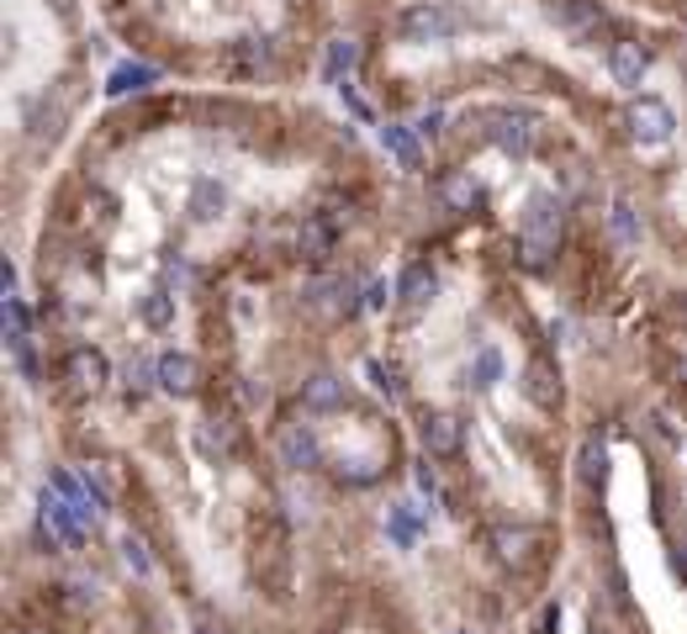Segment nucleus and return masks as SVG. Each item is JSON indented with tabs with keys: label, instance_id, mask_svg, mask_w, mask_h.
<instances>
[{
	"label": "nucleus",
	"instance_id": "f257e3e1",
	"mask_svg": "<svg viewBox=\"0 0 687 634\" xmlns=\"http://www.w3.org/2000/svg\"><path fill=\"white\" fill-rule=\"evenodd\" d=\"M561 249V196L550 191H534L524 201V217H519V259L529 270H545Z\"/></svg>",
	"mask_w": 687,
	"mask_h": 634
},
{
	"label": "nucleus",
	"instance_id": "f03ea898",
	"mask_svg": "<svg viewBox=\"0 0 687 634\" xmlns=\"http://www.w3.org/2000/svg\"><path fill=\"white\" fill-rule=\"evenodd\" d=\"M397 33H403V42H445L460 33V11H449L440 0H418L397 16Z\"/></svg>",
	"mask_w": 687,
	"mask_h": 634
},
{
	"label": "nucleus",
	"instance_id": "7ed1b4c3",
	"mask_svg": "<svg viewBox=\"0 0 687 634\" xmlns=\"http://www.w3.org/2000/svg\"><path fill=\"white\" fill-rule=\"evenodd\" d=\"M486 122H492L486 138H492L508 158L534 154V143H539V117H534V112H508V106H502V112H486Z\"/></svg>",
	"mask_w": 687,
	"mask_h": 634
},
{
	"label": "nucleus",
	"instance_id": "20e7f679",
	"mask_svg": "<svg viewBox=\"0 0 687 634\" xmlns=\"http://www.w3.org/2000/svg\"><path fill=\"white\" fill-rule=\"evenodd\" d=\"M672 132H677V117H672V106L661 96H635L629 101V138L635 143L661 149V143H672Z\"/></svg>",
	"mask_w": 687,
	"mask_h": 634
},
{
	"label": "nucleus",
	"instance_id": "39448f33",
	"mask_svg": "<svg viewBox=\"0 0 687 634\" xmlns=\"http://www.w3.org/2000/svg\"><path fill=\"white\" fill-rule=\"evenodd\" d=\"M418 439H423V455H429V460H449V455H460L466 429H460V418H455V413L429 407V413L418 418Z\"/></svg>",
	"mask_w": 687,
	"mask_h": 634
},
{
	"label": "nucleus",
	"instance_id": "423d86ee",
	"mask_svg": "<svg viewBox=\"0 0 687 634\" xmlns=\"http://www.w3.org/2000/svg\"><path fill=\"white\" fill-rule=\"evenodd\" d=\"M545 11H550V22L561 33H571V38H593L603 27V5L598 0H550Z\"/></svg>",
	"mask_w": 687,
	"mask_h": 634
},
{
	"label": "nucleus",
	"instance_id": "0eeeda50",
	"mask_svg": "<svg viewBox=\"0 0 687 634\" xmlns=\"http://www.w3.org/2000/svg\"><path fill=\"white\" fill-rule=\"evenodd\" d=\"M64 376H69V386H75V392L96 396L106 381H112V365H106V355H101V350L80 344V350H69V359H64Z\"/></svg>",
	"mask_w": 687,
	"mask_h": 634
},
{
	"label": "nucleus",
	"instance_id": "6e6552de",
	"mask_svg": "<svg viewBox=\"0 0 687 634\" xmlns=\"http://www.w3.org/2000/svg\"><path fill=\"white\" fill-rule=\"evenodd\" d=\"M646 69H650L646 42L619 38L613 48H608V75H613V85H624V90H640V79H646Z\"/></svg>",
	"mask_w": 687,
	"mask_h": 634
},
{
	"label": "nucleus",
	"instance_id": "1a4fd4ad",
	"mask_svg": "<svg viewBox=\"0 0 687 634\" xmlns=\"http://www.w3.org/2000/svg\"><path fill=\"white\" fill-rule=\"evenodd\" d=\"M281 466H291V471L323 466V444L313 434V423H285L281 429Z\"/></svg>",
	"mask_w": 687,
	"mask_h": 634
},
{
	"label": "nucleus",
	"instance_id": "9d476101",
	"mask_svg": "<svg viewBox=\"0 0 687 634\" xmlns=\"http://www.w3.org/2000/svg\"><path fill=\"white\" fill-rule=\"evenodd\" d=\"M333 249H339V223H333V217H323V212H318V217H307V223L296 228V254H302V259L323 265Z\"/></svg>",
	"mask_w": 687,
	"mask_h": 634
},
{
	"label": "nucleus",
	"instance_id": "9b49d317",
	"mask_svg": "<svg viewBox=\"0 0 687 634\" xmlns=\"http://www.w3.org/2000/svg\"><path fill=\"white\" fill-rule=\"evenodd\" d=\"M196 381H202V365H196L191 355H180V350L160 355V392L191 396V392H196Z\"/></svg>",
	"mask_w": 687,
	"mask_h": 634
},
{
	"label": "nucleus",
	"instance_id": "f8f14e48",
	"mask_svg": "<svg viewBox=\"0 0 687 634\" xmlns=\"http://www.w3.org/2000/svg\"><path fill=\"white\" fill-rule=\"evenodd\" d=\"M539 545V534L524 529V523H502V529H492V550L502 566H529V555Z\"/></svg>",
	"mask_w": 687,
	"mask_h": 634
},
{
	"label": "nucleus",
	"instance_id": "ddd939ff",
	"mask_svg": "<svg viewBox=\"0 0 687 634\" xmlns=\"http://www.w3.org/2000/svg\"><path fill=\"white\" fill-rule=\"evenodd\" d=\"M191 223H217L222 212H228V186L222 180H212V175H196L191 180Z\"/></svg>",
	"mask_w": 687,
	"mask_h": 634
},
{
	"label": "nucleus",
	"instance_id": "4468645a",
	"mask_svg": "<svg viewBox=\"0 0 687 634\" xmlns=\"http://www.w3.org/2000/svg\"><path fill=\"white\" fill-rule=\"evenodd\" d=\"M434 291H440V276L429 265H407L403 280H397V302H403L407 313H423L434 302Z\"/></svg>",
	"mask_w": 687,
	"mask_h": 634
},
{
	"label": "nucleus",
	"instance_id": "2eb2a0df",
	"mask_svg": "<svg viewBox=\"0 0 687 634\" xmlns=\"http://www.w3.org/2000/svg\"><path fill=\"white\" fill-rule=\"evenodd\" d=\"M381 149L397 158L403 169H418V164H423V149H418V127H407V122H386V127H381Z\"/></svg>",
	"mask_w": 687,
	"mask_h": 634
},
{
	"label": "nucleus",
	"instance_id": "dca6fc26",
	"mask_svg": "<svg viewBox=\"0 0 687 634\" xmlns=\"http://www.w3.org/2000/svg\"><path fill=\"white\" fill-rule=\"evenodd\" d=\"M440 201H445V212H476L482 206V186H476V175L471 169H455L440 180Z\"/></svg>",
	"mask_w": 687,
	"mask_h": 634
},
{
	"label": "nucleus",
	"instance_id": "f3484780",
	"mask_svg": "<svg viewBox=\"0 0 687 634\" xmlns=\"http://www.w3.org/2000/svg\"><path fill=\"white\" fill-rule=\"evenodd\" d=\"M339 402H344V381H339L333 370H318V376L302 381V407H307V413H333Z\"/></svg>",
	"mask_w": 687,
	"mask_h": 634
},
{
	"label": "nucleus",
	"instance_id": "a211bd4d",
	"mask_svg": "<svg viewBox=\"0 0 687 634\" xmlns=\"http://www.w3.org/2000/svg\"><path fill=\"white\" fill-rule=\"evenodd\" d=\"M524 396L534 402V407H556V402H561V376L550 370V359H529Z\"/></svg>",
	"mask_w": 687,
	"mask_h": 634
},
{
	"label": "nucleus",
	"instance_id": "6ab92c4d",
	"mask_svg": "<svg viewBox=\"0 0 687 634\" xmlns=\"http://www.w3.org/2000/svg\"><path fill=\"white\" fill-rule=\"evenodd\" d=\"M608 233L619 238L624 249H635V243H640V212H635V201H629V196H619L613 206H608Z\"/></svg>",
	"mask_w": 687,
	"mask_h": 634
},
{
	"label": "nucleus",
	"instance_id": "aec40b11",
	"mask_svg": "<svg viewBox=\"0 0 687 634\" xmlns=\"http://www.w3.org/2000/svg\"><path fill=\"white\" fill-rule=\"evenodd\" d=\"M138 317H143V328H154V333L175 328V296H169V291H149V296H138Z\"/></svg>",
	"mask_w": 687,
	"mask_h": 634
},
{
	"label": "nucleus",
	"instance_id": "412c9836",
	"mask_svg": "<svg viewBox=\"0 0 687 634\" xmlns=\"http://www.w3.org/2000/svg\"><path fill=\"white\" fill-rule=\"evenodd\" d=\"M154 79H160V69H149V64H117L112 79H106V90L112 96H127V90H149Z\"/></svg>",
	"mask_w": 687,
	"mask_h": 634
},
{
	"label": "nucleus",
	"instance_id": "4be33fe9",
	"mask_svg": "<svg viewBox=\"0 0 687 634\" xmlns=\"http://www.w3.org/2000/svg\"><path fill=\"white\" fill-rule=\"evenodd\" d=\"M497 381H502V355H497L492 344H482L476 359H471V386H476V392H492Z\"/></svg>",
	"mask_w": 687,
	"mask_h": 634
},
{
	"label": "nucleus",
	"instance_id": "5701e85b",
	"mask_svg": "<svg viewBox=\"0 0 687 634\" xmlns=\"http://www.w3.org/2000/svg\"><path fill=\"white\" fill-rule=\"evenodd\" d=\"M355 53H360V48H355L349 38L328 42V79H333V85H344V75L355 69Z\"/></svg>",
	"mask_w": 687,
	"mask_h": 634
},
{
	"label": "nucleus",
	"instance_id": "b1692460",
	"mask_svg": "<svg viewBox=\"0 0 687 634\" xmlns=\"http://www.w3.org/2000/svg\"><path fill=\"white\" fill-rule=\"evenodd\" d=\"M603 466H608L603 444H598V439H587V444H582V460H576V476H582L587 486H598V481H603Z\"/></svg>",
	"mask_w": 687,
	"mask_h": 634
},
{
	"label": "nucleus",
	"instance_id": "393cba45",
	"mask_svg": "<svg viewBox=\"0 0 687 634\" xmlns=\"http://www.w3.org/2000/svg\"><path fill=\"white\" fill-rule=\"evenodd\" d=\"M149 386H160V359H132L127 365V396H143Z\"/></svg>",
	"mask_w": 687,
	"mask_h": 634
},
{
	"label": "nucleus",
	"instance_id": "a878e982",
	"mask_svg": "<svg viewBox=\"0 0 687 634\" xmlns=\"http://www.w3.org/2000/svg\"><path fill=\"white\" fill-rule=\"evenodd\" d=\"M333 476H339V481H349V486H370V481H376V460H360V455H349V460H339V466H333Z\"/></svg>",
	"mask_w": 687,
	"mask_h": 634
},
{
	"label": "nucleus",
	"instance_id": "bb28decb",
	"mask_svg": "<svg viewBox=\"0 0 687 634\" xmlns=\"http://www.w3.org/2000/svg\"><path fill=\"white\" fill-rule=\"evenodd\" d=\"M365 376H370V386L386 396V402H397V396H403V381H397V370H392V365L370 359V365H365Z\"/></svg>",
	"mask_w": 687,
	"mask_h": 634
},
{
	"label": "nucleus",
	"instance_id": "cd10ccee",
	"mask_svg": "<svg viewBox=\"0 0 687 634\" xmlns=\"http://www.w3.org/2000/svg\"><path fill=\"white\" fill-rule=\"evenodd\" d=\"M418 508H392V513H386V523H392V540H397V545H412V534H418Z\"/></svg>",
	"mask_w": 687,
	"mask_h": 634
},
{
	"label": "nucleus",
	"instance_id": "c85d7f7f",
	"mask_svg": "<svg viewBox=\"0 0 687 634\" xmlns=\"http://www.w3.org/2000/svg\"><path fill=\"white\" fill-rule=\"evenodd\" d=\"M122 560H127V571H138V576H154V560H149V550H143V540H122Z\"/></svg>",
	"mask_w": 687,
	"mask_h": 634
},
{
	"label": "nucleus",
	"instance_id": "c756f323",
	"mask_svg": "<svg viewBox=\"0 0 687 634\" xmlns=\"http://www.w3.org/2000/svg\"><path fill=\"white\" fill-rule=\"evenodd\" d=\"M392 296H397V286H386V280H370V286H365V313H381Z\"/></svg>",
	"mask_w": 687,
	"mask_h": 634
},
{
	"label": "nucleus",
	"instance_id": "7c9ffc66",
	"mask_svg": "<svg viewBox=\"0 0 687 634\" xmlns=\"http://www.w3.org/2000/svg\"><path fill=\"white\" fill-rule=\"evenodd\" d=\"M412 127H418V132H423V138H440V132H445V112H440V106H434V112H423V117L412 122Z\"/></svg>",
	"mask_w": 687,
	"mask_h": 634
},
{
	"label": "nucleus",
	"instance_id": "2f4dec72",
	"mask_svg": "<svg viewBox=\"0 0 687 634\" xmlns=\"http://www.w3.org/2000/svg\"><path fill=\"white\" fill-rule=\"evenodd\" d=\"M412 476H418V492H423V497H440V476H434V466H429V460H423Z\"/></svg>",
	"mask_w": 687,
	"mask_h": 634
},
{
	"label": "nucleus",
	"instance_id": "473e14b6",
	"mask_svg": "<svg viewBox=\"0 0 687 634\" xmlns=\"http://www.w3.org/2000/svg\"><path fill=\"white\" fill-rule=\"evenodd\" d=\"M556 630H561V608L550 603V608L539 613V624H534V634H556Z\"/></svg>",
	"mask_w": 687,
	"mask_h": 634
}]
</instances>
